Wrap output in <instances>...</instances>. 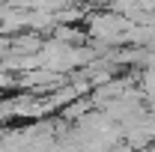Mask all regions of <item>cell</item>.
<instances>
[{"label": "cell", "mask_w": 155, "mask_h": 152, "mask_svg": "<svg viewBox=\"0 0 155 152\" xmlns=\"http://www.w3.org/2000/svg\"><path fill=\"white\" fill-rule=\"evenodd\" d=\"M0 3H9V0H0Z\"/></svg>", "instance_id": "obj_1"}]
</instances>
